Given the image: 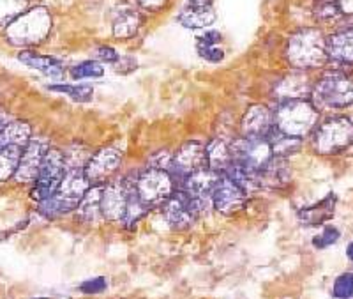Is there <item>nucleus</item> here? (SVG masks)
Segmentation results:
<instances>
[{"instance_id": "c03bdc74", "label": "nucleus", "mask_w": 353, "mask_h": 299, "mask_svg": "<svg viewBox=\"0 0 353 299\" xmlns=\"http://www.w3.org/2000/svg\"><path fill=\"white\" fill-rule=\"evenodd\" d=\"M32 299H50V298H32Z\"/></svg>"}, {"instance_id": "f257e3e1", "label": "nucleus", "mask_w": 353, "mask_h": 299, "mask_svg": "<svg viewBox=\"0 0 353 299\" xmlns=\"http://www.w3.org/2000/svg\"><path fill=\"white\" fill-rule=\"evenodd\" d=\"M320 124V112L311 99H288L274 106V128L288 137L305 140Z\"/></svg>"}, {"instance_id": "dca6fc26", "label": "nucleus", "mask_w": 353, "mask_h": 299, "mask_svg": "<svg viewBox=\"0 0 353 299\" xmlns=\"http://www.w3.org/2000/svg\"><path fill=\"white\" fill-rule=\"evenodd\" d=\"M50 147H52L50 142L44 137H32V140L28 142L21 151L20 165H18L14 181L21 182V184H32L39 174L41 165H43L44 156Z\"/></svg>"}, {"instance_id": "f3484780", "label": "nucleus", "mask_w": 353, "mask_h": 299, "mask_svg": "<svg viewBox=\"0 0 353 299\" xmlns=\"http://www.w3.org/2000/svg\"><path fill=\"white\" fill-rule=\"evenodd\" d=\"M311 89H313V84L305 71L293 69L274 84L272 96L276 103L288 102V99H309Z\"/></svg>"}, {"instance_id": "ddd939ff", "label": "nucleus", "mask_w": 353, "mask_h": 299, "mask_svg": "<svg viewBox=\"0 0 353 299\" xmlns=\"http://www.w3.org/2000/svg\"><path fill=\"white\" fill-rule=\"evenodd\" d=\"M159 211L161 216H163V220H165V223L170 226L172 232H188L196 225V222H200L191 200L179 188L163 204V207Z\"/></svg>"}, {"instance_id": "7ed1b4c3", "label": "nucleus", "mask_w": 353, "mask_h": 299, "mask_svg": "<svg viewBox=\"0 0 353 299\" xmlns=\"http://www.w3.org/2000/svg\"><path fill=\"white\" fill-rule=\"evenodd\" d=\"M309 99L318 112L346 108L353 103V80L341 71H329L314 81Z\"/></svg>"}, {"instance_id": "bb28decb", "label": "nucleus", "mask_w": 353, "mask_h": 299, "mask_svg": "<svg viewBox=\"0 0 353 299\" xmlns=\"http://www.w3.org/2000/svg\"><path fill=\"white\" fill-rule=\"evenodd\" d=\"M196 52L201 59L210 64H219L225 61V48L221 46V34L216 30H207L196 37Z\"/></svg>"}, {"instance_id": "cd10ccee", "label": "nucleus", "mask_w": 353, "mask_h": 299, "mask_svg": "<svg viewBox=\"0 0 353 299\" xmlns=\"http://www.w3.org/2000/svg\"><path fill=\"white\" fill-rule=\"evenodd\" d=\"M270 144V149H272V154L276 158L290 160L292 156L299 154L302 151V146H304V140H299V138L288 137V135L281 133L274 128L270 131V135L267 137Z\"/></svg>"}, {"instance_id": "6e6552de", "label": "nucleus", "mask_w": 353, "mask_h": 299, "mask_svg": "<svg viewBox=\"0 0 353 299\" xmlns=\"http://www.w3.org/2000/svg\"><path fill=\"white\" fill-rule=\"evenodd\" d=\"M65 172H68V165H65L64 151L52 146L48 153H46V156H44V162L41 165L36 181L32 182L30 197L39 204L52 197V195H55L59 188H61Z\"/></svg>"}, {"instance_id": "f03ea898", "label": "nucleus", "mask_w": 353, "mask_h": 299, "mask_svg": "<svg viewBox=\"0 0 353 299\" xmlns=\"http://www.w3.org/2000/svg\"><path fill=\"white\" fill-rule=\"evenodd\" d=\"M285 57L288 64L299 71L320 68L329 59L325 50V37L318 28H301L288 37Z\"/></svg>"}, {"instance_id": "ea45409f", "label": "nucleus", "mask_w": 353, "mask_h": 299, "mask_svg": "<svg viewBox=\"0 0 353 299\" xmlns=\"http://www.w3.org/2000/svg\"><path fill=\"white\" fill-rule=\"evenodd\" d=\"M113 66H115L117 73H129L132 69H137V59H132V57H121Z\"/></svg>"}, {"instance_id": "72a5a7b5", "label": "nucleus", "mask_w": 353, "mask_h": 299, "mask_svg": "<svg viewBox=\"0 0 353 299\" xmlns=\"http://www.w3.org/2000/svg\"><path fill=\"white\" fill-rule=\"evenodd\" d=\"M28 0H0V25H9L27 11Z\"/></svg>"}, {"instance_id": "6ab92c4d", "label": "nucleus", "mask_w": 353, "mask_h": 299, "mask_svg": "<svg viewBox=\"0 0 353 299\" xmlns=\"http://www.w3.org/2000/svg\"><path fill=\"white\" fill-rule=\"evenodd\" d=\"M112 34L117 39H131L138 34L141 27V12L129 2H121L112 11Z\"/></svg>"}, {"instance_id": "1a4fd4ad", "label": "nucleus", "mask_w": 353, "mask_h": 299, "mask_svg": "<svg viewBox=\"0 0 353 299\" xmlns=\"http://www.w3.org/2000/svg\"><path fill=\"white\" fill-rule=\"evenodd\" d=\"M230 149H232L233 165H237L249 174H260V170L274 156L267 138H244L237 135L230 140Z\"/></svg>"}, {"instance_id": "79ce46f5", "label": "nucleus", "mask_w": 353, "mask_h": 299, "mask_svg": "<svg viewBox=\"0 0 353 299\" xmlns=\"http://www.w3.org/2000/svg\"><path fill=\"white\" fill-rule=\"evenodd\" d=\"M8 124H9V115L4 112V110H0V131L4 130Z\"/></svg>"}, {"instance_id": "2f4dec72", "label": "nucleus", "mask_w": 353, "mask_h": 299, "mask_svg": "<svg viewBox=\"0 0 353 299\" xmlns=\"http://www.w3.org/2000/svg\"><path fill=\"white\" fill-rule=\"evenodd\" d=\"M110 289V280L105 275L90 276V278H85L83 282L78 283V292L81 296H87V298H97V296L106 294Z\"/></svg>"}, {"instance_id": "9b49d317", "label": "nucleus", "mask_w": 353, "mask_h": 299, "mask_svg": "<svg viewBox=\"0 0 353 299\" xmlns=\"http://www.w3.org/2000/svg\"><path fill=\"white\" fill-rule=\"evenodd\" d=\"M217 181H219V174L212 172L210 168H203L200 172H194L189 177L179 184V190L185 193V197L191 200L194 211H196L198 218L209 216L214 211L212 206V195L214 188H216Z\"/></svg>"}, {"instance_id": "c756f323", "label": "nucleus", "mask_w": 353, "mask_h": 299, "mask_svg": "<svg viewBox=\"0 0 353 299\" xmlns=\"http://www.w3.org/2000/svg\"><path fill=\"white\" fill-rule=\"evenodd\" d=\"M48 90L71 97L77 103H90L94 99V89L83 84H52L48 85Z\"/></svg>"}, {"instance_id": "f704fd0d", "label": "nucleus", "mask_w": 353, "mask_h": 299, "mask_svg": "<svg viewBox=\"0 0 353 299\" xmlns=\"http://www.w3.org/2000/svg\"><path fill=\"white\" fill-rule=\"evenodd\" d=\"M341 239V232L339 229L334 225H323L321 231L316 232L311 239V244H313L314 250H327V248L334 247Z\"/></svg>"}, {"instance_id": "a19ab883", "label": "nucleus", "mask_w": 353, "mask_h": 299, "mask_svg": "<svg viewBox=\"0 0 353 299\" xmlns=\"http://www.w3.org/2000/svg\"><path fill=\"white\" fill-rule=\"evenodd\" d=\"M189 6H214V0H185Z\"/></svg>"}, {"instance_id": "aec40b11", "label": "nucleus", "mask_w": 353, "mask_h": 299, "mask_svg": "<svg viewBox=\"0 0 353 299\" xmlns=\"http://www.w3.org/2000/svg\"><path fill=\"white\" fill-rule=\"evenodd\" d=\"M336 206L337 197L334 193H329L325 198H321L320 202H314L311 206H305L302 209H299L297 218L305 226L325 225L336 215Z\"/></svg>"}, {"instance_id": "b1692460", "label": "nucleus", "mask_w": 353, "mask_h": 299, "mask_svg": "<svg viewBox=\"0 0 353 299\" xmlns=\"http://www.w3.org/2000/svg\"><path fill=\"white\" fill-rule=\"evenodd\" d=\"M18 61L23 62L28 68L37 69V71L53 78V80H62L65 75L64 64L59 59L50 55H41V53L32 52V50H25V52L18 53Z\"/></svg>"}, {"instance_id": "c9c22d12", "label": "nucleus", "mask_w": 353, "mask_h": 299, "mask_svg": "<svg viewBox=\"0 0 353 299\" xmlns=\"http://www.w3.org/2000/svg\"><path fill=\"white\" fill-rule=\"evenodd\" d=\"M314 17L316 20L323 21V23H336L343 18V9L337 2H330V0H325L314 8Z\"/></svg>"}, {"instance_id": "37998d69", "label": "nucleus", "mask_w": 353, "mask_h": 299, "mask_svg": "<svg viewBox=\"0 0 353 299\" xmlns=\"http://www.w3.org/2000/svg\"><path fill=\"white\" fill-rule=\"evenodd\" d=\"M346 257H348L350 262L353 264V241L348 244V247H346Z\"/></svg>"}, {"instance_id": "4468645a", "label": "nucleus", "mask_w": 353, "mask_h": 299, "mask_svg": "<svg viewBox=\"0 0 353 299\" xmlns=\"http://www.w3.org/2000/svg\"><path fill=\"white\" fill-rule=\"evenodd\" d=\"M249 195L239 186L237 182L226 175H219L216 188L212 195V206L214 213L221 216H235L248 207Z\"/></svg>"}, {"instance_id": "e433bc0d", "label": "nucleus", "mask_w": 353, "mask_h": 299, "mask_svg": "<svg viewBox=\"0 0 353 299\" xmlns=\"http://www.w3.org/2000/svg\"><path fill=\"white\" fill-rule=\"evenodd\" d=\"M334 299H352L353 298V273L345 271L337 275L332 283V291H330Z\"/></svg>"}, {"instance_id": "2eb2a0df", "label": "nucleus", "mask_w": 353, "mask_h": 299, "mask_svg": "<svg viewBox=\"0 0 353 299\" xmlns=\"http://www.w3.org/2000/svg\"><path fill=\"white\" fill-rule=\"evenodd\" d=\"M274 130V108L263 103H254L242 113L239 121V137L267 138Z\"/></svg>"}, {"instance_id": "0eeeda50", "label": "nucleus", "mask_w": 353, "mask_h": 299, "mask_svg": "<svg viewBox=\"0 0 353 299\" xmlns=\"http://www.w3.org/2000/svg\"><path fill=\"white\" fill-rule=\"evenodd\" d=\"M134 179H137V170L121 174L103 184L101 191V213L105 223L110 225H121L124 218L125 207H128L129 195L134 188Z\"/></svg>"}, {"instance_id": "412c9836", "label": "nucleus", "mask_w": 353, "mask_h": 299, "mask_svg": "<svg viewBox=\"0 0 353 299\" xmlns=\"http://www.w3.org/2000/svg\"><path fill=\"white\" fill-rule=\"evenodd\" d=\"M101 191H103V186L90 188L80 202V206H78V209L72 213L74 220L81 226L94 229V226L105 223L103 213H101Z\"/></svg>"}, {"instance_id": "9d476101", "label": "nucleus", "mask_w": 353, "mask_h": 299, "mask_svg": "<svg viewBox=\"0 0 353 299\" xmlns=\"http://www.w3.org/2000/svg\"><path fill=\"white\" fill-rule=\"evenodd\" d=\"M122 163H124L122 147L117 144H105L92 151L87 165H85V174L92 186H103L119 175Z\"/></svg>"}, {"instance_id": "473e14b6", "label": "nucleus", "mask_w": 353, "mask_h": 299, "mask_svg": "<svg viewBox=\"0 0 353 299\" xmlns=\"http://www.w3.org/2000/svg\"><path fill=\"white\" fill-rule=\"evenodd\" d=\"M105 75V66L97 61H83L69 68V77L72 80H83V78H101Z\"/></svg>"}, {"instance_id": "7c9ffc66", "label": "nucleus", "mask_w": 353, "mask_h": 299, "mask_svg": "<svg viewBox=\"0 0 353 299\" xmlns=\"http://www.w3.org/2000/svg\"><path fill=\"white\" fill-rule=\"evenodd\" d=\"M21 147H4L0 149V182L14 179L21 158Z\"/></svg>"}, {"instance_id": "5701e85b", "label": "nucleus", "mask_w": 353, "mask_h": 299, "mask_svg": "<svg viewBox=\"0 0 353 299\" xmlns=\"http://www.w3.org/2000/svg\"><path fill=\"white\" fill-rule=\"evenodd\" d=\"M327 57L341 64H353V28H343L325 37Z\"/></svg>"}, {"instance_id": "f8f14e48", "label": "nucleus", "mask_w": 353, "mask_h": 299, "mask_svg": "<svg viewBox=\"0 0 353 299\" xmlns=\"http://www.w3.org/2000/svg\"><path fill=\"white\" fill-rule=\"evenodd\" d=\"M207 168V151H205V142L200 140H188L182 146L173 151L172 168L170 175L176 182V186L189 177L194 172Z\"/></svg>"}, {"instance_id": "423d86ee", "label": "nucleus", "mask_w": 353, "mask_h": 299, "mask_svg": "<svg viewBox=\"0 0 353 299\" xmlns=\"http://www.w3.org/2000/svg\"><path fill=\"white\" fill-rule=\"evenodd\" d=\"M176 182L170 175V172L154 166H147L137 170L134 179V191L145 207L149 211L161 209L163 204L175 193Z\"/></svg>"}, {"instance_id": "a18cd8bd", "label": "nucleus", "mask_w": 353, "mask_h": 299, "mask_svg": "<svg viewBox=\"0 0 353 299\" xmlns=\"http://www.w3.org/2000/svg\"><path fill=\"white\" fill-rule=\"evenodd\" d=\"M124 299H134V298H124Z\"/></svg>"}, {"instance_id": "4be33fe9", "label": "nucleus", "mask_w": 353, "mask_h": 299, "mask_svg": "<svg viewBox=\"0 0 353 299\" xmlns=\"http://www.w3.org/2000/svg\"><path fill=\"white\" fill-rule=\"evenodd\" d=\"M230 140L232 138L214 137L205 144L207 151V168L219 175H225L233 165L232 149H230Z\"/></svg>"}, {"instance_id": "4c0bfd02", "label": "nucleus", "mask_w": 353, "mask_h": 299, "mask_svg": "<svg viewBox=\"0 0 353 299\" xmlns=\"http://www.w3.org/2000/svg\"><path fill=\"white\" fill-rule=\"evenodd\" d=\"M94 55H96L97 62H106V64H115V62L121 59L119 52L108 45L96 46V50H94Z\"/></svg>"}, {"instance_id": "58836bf2", "label": "nucleus", "mask_w": 353, "mask_h": 299, "mask_svg": "<svg viewBox=\"0 0 353 299\" xmlns=\"http://www.w3.org/2000/svg\"><path fill=\"white\" fill-rule=\"evenodd\" d=\"M170 0H137V4L140 6L143 11L149 12H159L165 11Z\"/></svg>"}, {"instance_id": "393cba45", "label": "nucleus", "mask_w": 353, "mask_h": 299, "mask_svg": "<svg viewBox=\"0 0 353 299\" xmlns=\"http://www.w3.org/2000/svg\"><path fill=\"white\" fill-rule=\"evenodd\" d=\"M217 15L214 6H189L184 4V8L179 11L176 20L181 21L182 27L191 28V30H201L209 28L216 21Z\"/></svg>"}, {"instance_id": "39448f33", "label": "nucleus", "mask_w": 353, "mask_h": 299, "mask_svg": "<svg viewBox=\"0 0 353 299\" xmlns=\"http://www.w3.org/2000/svg\"><path fill=\"white\" fill-rule=\"evenodd\" d=\"M353 146V122L348 117H329L311 135V147L320 156H336Z\"/></svg>"}, {"instance_id": "20e7f679", "label": "nucleus", "mask_w": 353, "mask_h": 299, "mask_svg": "<svg viewBox=\"0 0 353 299\" xmlns=\"http://www.w3.org/2000/svg\"><path fill=\"white\" fill-rule=\"evenodd\" d=\"M52 30V15L48 9L32 8L17 18L6 28V39L12 46H36L48 37Z\"/></svg>"}, {"instance_id": "a878e982", "label": "nucleus", "mask_w": 353, "mask_h": 299, "mask_svg": "<svg viewBox=\"0 0 353 299\" xmlns=\"http://www.w3.org/2000/svg\"><path fill=\"white\" fill-rule=\"evenodd\" d=\"M32 140V126L27 121H9L0 131V149L4 147H21L23 149Z\"/></svg>"}, {"instance_id": "a211bd4d", "label": "nucleus", "mask_w": 353, "mask_h": 299, "mask_svg": "<svg viewBox=\"0 0 353 299\" xmlns=\"http://www.w3.org/2000/svg\"><path fill=\"white\" fill-rule=\"evenodd\" d=\"M293 168L288 160L272 156L270 162L260 170L258 182L261 191H283L292 184Z\"/></svg>"}, {"instance_id": "c85d7f7f", "label": "nucleus", "mask_w": 353, "mask_h": 299, "mask_svg": "<svg viewBox=\"0 0 353 299\" xmlns=\"http://www.w3.org/2000/svg\"><path fill=\"white\" fill-rule=\"evenodd\" d=\"M150 211L141 204V200L138 198L137 191L132 188L131 195H129V200H128V207H125V213H124V218L121 222V229L124 232H134L138 229L143 218L149 215Z\"/></svg>"}]
</instances>
